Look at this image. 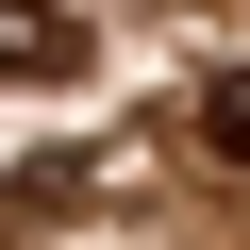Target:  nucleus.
<instances>
[{
	"label": "nucleus",
	"instance_id": "1",
	"mask_svg": "<svg viewBox=\"0 0 250 250\" xmlns=\"http://www.w3.org/2000/svg\"><path fill=\"white\" fill-rule=\"evenodd\" d=\"M83 67V17L67 0H0V83H67Z\"/></svg>",
	"mask_w": 250,
	"mask_h": 250
},
{
	"label": "nucleus",
	"instance_id": "2",
	"mask_svg": "<svg viewBox=\"0 0 250 250\" xmlns=\"http://www.w3.org/2000/svg\"><path fill=\"white\" fill-rule=\"evenodd\" d=\"M200 150H233V167H250V67H217V83H200Z\"/></svg>",
	"mask_w": 250,
	"mask_h": 250
}]
</instances>
